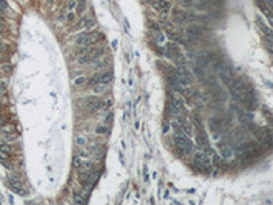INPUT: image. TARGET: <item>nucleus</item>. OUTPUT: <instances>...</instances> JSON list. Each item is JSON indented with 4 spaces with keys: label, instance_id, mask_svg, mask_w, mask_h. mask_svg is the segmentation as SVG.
I'll use <instances>...</instances> for the list:
<instances>
[{
    "label": "nucleus",
    "instance_id": "nucleus-12",
    "mask_svg": "<svg viewBox=\"0 0 273 205\" xmlns=\"http://www.w3.org/2000/svg\"><path fill=\"white\" fill-rule=\"evenodd\" d=\"M93 168V163L90 160H82V166H81L79 169H85V171H87V169H92Z\"/></svg>",
    "mask_w": 273,
    "mask_h": 205
},
{
    "label": "nucleus",
    "instance_id": "nucleus-19",
    "mask_svg": "<svg viewBox=\"0 0 273 205\" xmlns=\"http://www.w3.org/2000/svg\"><path fill=\"white\" fill-rule=\"evenodd\" d=\"M6 141H7V142H15V135H14V133L6 134Z\"/></svg>",
    "mask_w": 273,
    "mask_h": 205
},
{
    "label": "nucleus",
    "instance_id": "nucleus-13",
    "mask_svg": "<svg viewBox=\"0 0 273 205\" xmlns=\"http://www.w3.org/2000/svg\"><path fill=\"white\" fill-rule=\"evenodd\" d=\"M72 201H74V204H85V202L87 201V200L83 198V196H78V194H74V197H72Z\"/></svg>",
    "mask_w": 273,
    "mask_h": 205
},
{
    "label": "nucleus",
    "instance_id": "nucleus-3",
    "mask_svg": "<svg viewBox=\"0 0 273 205\" xmlns=\"http://www.w3.org/2000/svg\"><path fill=\"white\" fill-rule=\"evenodd\" d=\"M8 186L11 187L12 191H15V193L19 194V196H23V194H25V189H23V186H22L21 181H19L18 178L10 176V178H8Z\"/></svg>",
    "mask_w": 273,
    "mask_h": 205
},
{
    "label": "nucleus",
    "instance_id": "nucleus-22",
    "mask_svg": "<svg viewBox=\"0 0 273 205\" xmlns=\"http://www.w3.org/2000/svg\"><path fill=\"white\" fill-rule=\"evenodd\" d=\"M0 151H3V152H7V153H10V146L7 145V144H0Z\"/></svg>",
    "mask_w": 273,
    "mask_h": 205
},
{
    "label": "nucleus",
    "instance_id": "nucleus-25",
    "mask_svg": "<svg viewBox=\"0 0 273 205\" xmlns=\"http://www.w3.org/2000/svg\"><path fill=\"white\" fill-rule=\"evenodd\" d=\"M4 29H6V25L3 22V18H0V33H3Z\"/></svg>",
    "mask_w": 273,
    "mask_h": 205
},
{
    "label": "nucleus",
    "instance_id": "nucleus-11",
    "mask_svg": "<svg viewBox=\"0 0 273 205\" xmlns=\"http://www.w3.org/2000/svg\"><path fill=\"white\" fill-rule=\"evenodd\" d=\"M81 166H82V157L77 155L74 159H72V167H74L75 169H79Z\"/></svg>",
    "mask_w": 273,
    "mask_h": 205
},
{
    "label": "nucleus",
    "instance_id": "nucleus-21",
    "mask_svg": "<svg viewBox=\"0 0 273 205\" xmlns=\"http://www.w3.org/2000/svg\"><path fill=\"white\" fill-rule=\"evenodd\" d=\"M77 144L79 146H83L85 144H86V138H85V137H78V138H77Z\"/></svg>",
    "mask_w": 273,
    "mask_h": 205
},
{
    "label": "nucleus",
    "instance_id": "nucleus-15",
    "mask_svg": "<svg viewBox=\"0 0 273 205\" xmlns=\"http://www.w3.org/2000/svg\"><path fill=\"white\" fill-rule=\"evenodd\" d=\"M85 82H86V78H85V77H78V78H75V79H74V83L77 85V86H82Z\"/></svg>",
    "mask_w": 273,
    "mask_h": 205
},
{
    "label": "nucleus",
    "instance_id": "nucleus-23",
    "mask_svg": "<svg viewBox=\"0 0 273 205\" xmlns=\"http://www.w3.org/2000/svg\"><path fill=\"white\" fill-rule=\"evenodd\" d=\"M105 131H107V129H105L104 126H98V127L96 129V133L97 134H105Z\"/></svg>",
    "mask_w": 273,
    "mask_h": 205
},
{
    "label": "nucleus",
    "instance_id": "nucleus-29",
    "mask_svg": "<svg viewBox=\"0 0 273 205\" xmlns=\"http://www.w3.org/2000/svg\"><path fill=\"white\" fill-rule=\"evenodd\" d=\"M135 129H136V130L140 129V122H135Z\"/></svg>",
    "mask_w": 273,
    "mask_h": 205
},
{
    "label": "nucleus",
    "instance_id": "nucleus-26",
    "mask_svg": "<svg viewBox=\"0 0 273 205\" xmlns=\"http://www.w3.org/2000/svg\"><path fill=\"white\" fill-rule=\"evenodd\" d=\"M87 155H89V153H87L86 151H82V149H81L79 153H78V156H81V157H87Z\"/></svg>",
    "mask_w": 273,
    "mask_h": 205
},
{
    "label": "nucleus",
    "instance_id": "nucleus-8",
    "mask_svg": "<svg viewBox=\"0 0 273 205\" xmlns=\"http://www.w3.org/2000/svg\"><path fill=\"white\" fill-rule=\"evenodd\" d=\"M93 47L92 45H81L78 48V55H90L93 52Z\"/></svg>",
    "mask_w": 273,
    "mask_h": 205
},
{
    "label": "nucleus",
    "instance_id": "nucleus-16",
    "mask_svg": "<svg viewBox=\"0 0 273 205\" xmlns=\"http://www.w3.org/2000/svg\"><path fill=\"white\" fill-rule=\"evenodd\" d=\"M2 131H4L6 134H10V133H14V127L11 125H6V126H2Z\"/></svg>",
    "mask_w": 273,
    "mask_h": 205
},
{
    "label": "nucleus",
    "instance_id": "nucleus-10",
    "mask_svg": "<svg viewBox=\"0 0 273 205\" xmlns=\"http://www.w3.org/2000/svg\"><path fill=\"white\" fill-rule=\"evenodd\" d=\"M93 60V55H82V56L78 59V62H79V64H87L89 62H92Z\"/></svg>",
    "mask_w": 273,
    "mask_h": 205
},
{
    "label": "nucleus",
    "instance_id": "nucleus-30",
    "mask_svg": "<svg viewBox=\"0 0 273 205\" xmlns=\"http://www.w3.org/2000/svg\"><path fill=\"white\" fill-rule=\"evenodd\" d=\"M0 107H2V100H0Z\"/></svg>",
    "mask_w": 273,
    "mask_h": 205
},
{
    "label": "nucleus",
    "instance_id": "nucleus-5",
    "mask_svg": "<svg viewBox=\"0 0 273 205\" xmlns=\"http://www.w3.org/2000/svg\"><path fill=\"white\" fill-rule=\"evenodd\" d=\"M85 103H86V105L90 108L92 111H97L101 108V105H103V103H101V100L98 97H94V96H90V97H86L85 98Z\"/></svg>",
    "mask_w": 273,
    "mask_h": 205
},
{
    "label": "nucleus",
    "instance_id": "nucleus-20",
    "mask_svg": "<svg viewBox=\"0 0 273 205\" xmlns=\"http://www.w3.org/2000/svg\"><path fill=\"white\" fill-rule=\"evenodd\" d=\"M111 105H112V100H111V98H108V100L105 101V103H103V105H101V107L105 108V110H109Z\"/></svg>",
    "mask_w": 273,
    "mask_h": 205
},
{
    "label": "nucleus",
    "instance_id": "nucleus-7",
    "mask_svg": "<svg viewBox=\"0 0 273 205\" xmlns=\"http://www.w3.org/2000/svg\"><path fill=\"white\" fill-rule=\"evenodd\" d=\"M112 79H113V75H112V73H111V71L101 73V74H100V82H103V83H107V85H108Z\"/></svg>",
    "mask_w": 273,
    "mask_h": 205
},
{
    "label": "nucleus",
    "instance_id": "nucleus-17",
    "mask_svg": "<svg viewBox=\"0 0 273 205\" xmlns=\"http://www.w3.org/2000/svg\"><path fill=\"white\" fill-rule=\"evenodd\" d=\"M7 8H8V4H7V0H0V11L6 12Z\"/></svg>",
    "mask_w": 273,
    "mask_h": 205
},
{
    "label": "nucleus",
    "instance_id": "nucleus-18",
    "mask_svg": "<svg viewBox=\"0 0 273 205\" xmlns=\"http://www.w3.org/2000/svg\"><path fill=\"white\" fill-rule=\"evenodd\" d=\"M8 157H10V153H7V152H3V151H0V161L8 160Z\"/></svg>",
    "mask_w": 273,
    "mask_h": 205
},
{
    "label": "nucleus",
    "instance_id": "nucleus-9",
    "mask_svg": "<svg viewBox=\"0 0 273 205\" xmlns=\"http://www.w3.org/2000/svg\"><path fill=\"white\" fill-rule=\"evenodd\" d=\"M105 89H107V83L98 82V83H96V85H93V90H94L96 95H101V93H104Z\"/></svg>",
    "mask_w": 273,
    "mask_h": 205
},
{
    "label": "nucleus",
    "instance_id": "nucleus-6",
    "mask_svg": "<svg viewBox=\"0 0 273 205\" xmlns=\"http://www.w3.org/2000/svg\"><path fill=\"white\" fill-rule=\"evenodd\" d=\"M221 157H223V160H231L234 157V151L229 146H223L221 148Z\"/></svg>",
    "mask_w": 273,
    "mask_h": 205
},
{
    "label": "nucleus",
    "instance_id": "nucleus-4",
    "mask_svg": "<svg viewBox=\"0 0 273 205\" xmlns=\"http://www.w3.org/2000/svg\"><path fill=\"white\" fill-rule=\"evenodd\" d=\"M197 142H198L199 148L201 149H205V151H208L210 146H209V141H208V137H206V133L202 130H198L197 131Z\"/></svg>",
    "mask_w": 273,
    "mask_h": 205
},
{
    "label": "nucleus",
    "instance_id": "nucleus-28",
    "mask_svg": "<svg viewBox=\"0 0 273 205\" xmlns=\"http://www.w3.org/2000/svg\"><path fill=\"white\" fill-rule=\"evenodd\" d=\"M145 182H146V183H149V182H150V178H149L148 174H145Z\"/></svg>",
    "mask_w": 273,
    "mask_h": 205
},
{
    "label": "nucleus",
    "instance_id": "nucleus-1",
    "mask_svg": "<svg viewBox=\"0 0 273 205\" xmlns=\"http://www.w3.org/2000/svg\"><path fill=\"white\" fill-rule=\"evenodd\" d=\"M173 142H175V146L180 151L182 155H187V153H190V152H193L194 149H195V146H194V144L191 142V140L189 138V135L187 134H184L183 131H178V133L173 135Z\"/></svg>",
    "mask_w": 273,
    "mask_h": 205
},
{
    "label": "nucleus",
    "instance_id": "nucleus-14",
    "mask_svg": "<svg viewBox=\"0 0 273 205\" xmlns=\"http://www.w3.org/2000/svg\"><path fill=\"white\" fill-rule=\"evenodd\" d=\"M2 70H3V73H6V74H11L12 66L10 64V63H4V64L2 66Z\"/></svg>",
    "mask_w": 273,
    "mask_h": 205
},
{
    "label": "nucleus",
    "instance_id": "nucleus-2",
    "mask_svg": "<svg viewBox=\"0 0 273 205\" xmlns=\"http://www.w3.org/2000/svg\"><path fill=\"white\" fill-rule=\"evenodd\" d=\"M194 166L201 171V172H210L212 171V160L205 152L195 151L193 155Z\"/></svg>",
    "mask_w": 273,
    "mask_h": 205
},
{
    "label": "nucleus",
    "instance_id": "nucleus-24",
    "mask_svg": "<svg viewBox=\"0 0 273 205\" xmlns=\"http://www.w3.org/2000/svg\"><path fill=\"white\" fill-rule=\"evenodd\" d=\"M7 93V90H6V86H4L3 83H0V97L2 96H4Z\"/></svg>",
    "mask_w": 273,
    "mask_h": 205
},
{
    "label": "nucleus",
    "instance_id": "nucleus-27",
    "mask_svg": "<svg viewBox=\"0 0 273 205\" xmlns=\"http://www.w3.org/2000/svg\"><path fill=\"white\" fill-rule=\"evenodd\" d=\"M105 122H107V123H111V122H112V113H108L107 119H105Z\"/></svg>",
    "mask_w": 273,
    "mask_h": 205
}]
</instances>
